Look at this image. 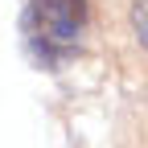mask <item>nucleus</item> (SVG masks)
<instances>
[{
  "mask_svg": "<svg viewBox=\"0 0 148 148\" xmlns=\"http://www.w3.org/2000/svg\"><path fill=\"white\" fill-rule=\"evenodd\" d=\"M132 29L140 37V45H148V0H136L132 4Z\"/></svg>",
  "mask_w": 148,
  "mask_h": 148,
  "instance_id": "obj_2",
  "label": "nucleus"
},
{
  "mask_svg": "<svg viewBox=\"0 0 148 148\" xmlns=\"http://www.w3.org/2000/svg\"><path fill=\"white\" fill-rule=\"evenodd\" d=\"M86 25V0H29L25 33L41 58H62L78 45Z\"/></svg>",
  "mask_w": 148,
  "mask_h": 148,
  "instance_id": "obj_1",
  "label": "nucleus"
}]
</instances>
